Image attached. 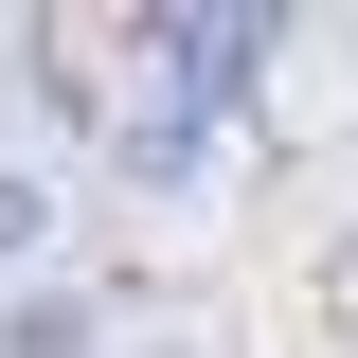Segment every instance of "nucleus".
Returning <instances> with one entry per match:
<instances>
[{"instance_id": "obj_1", "label": "nucleus", "mask_w": 358, "mask_h": 358, "mask_svg": "<svg viewBox=\"0 0 358 358\" xmlns=\"http://www.w3.org/2000/svg\"><path fill=\"white\" fill-rule=\"evenodd\" d=\"M0 358H108V305H90L72 268L54 287H0Z\"/></svg>"}, {"instance_id": "obj_2", "label": "nucleus", "mask_w": 358, "mask_h": 358, "mask_svg": "<svg viewBox=\"0 0 358 358\" xmlns=\"http://www.w3.org/2000/svg\"><path fill=\"white\" fill-rule=\"evenodd\" d=\"M0 268L54 287V179H18V162H0Z\"/></svg>"}, {"instance_id": "obj_3", "label": "nucleus", "mask_w": 358, "mask_h": 358, "mask_svg": "<svg viewBox=\"0 0 358 358\" xmlns=\"http://www.w3.org/2000/svg\"><path fill=\"white\" fill-rule=\"evenodd\" d=\"M162 358H179V341H162Z\"/></svg>"}]
</instances>
